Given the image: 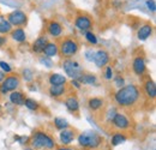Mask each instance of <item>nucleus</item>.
Returning <instances> with one entry per match:
<instances>
[{
  "label": "nucleus",
  "instance_id": "nucleus-1",
  "mask_svg": "<svg viewBox=\"0 0 156 150\" xmlns=\"http://www.w3.org/2000/svg\"><path fill=\"white\" fill-rule=\"evenodd\" d=\"M140 97V90L136 84H129L120 88L114 94V100L121 107L135 106Z\"/></svg>",
  "mask_w": 156,
  "mask_h": 150
},
{
  "label": "nucleus",
  "instance_id": "nucleus-2",
  "mask_svg": "<svg viewBox=\"0 0 156 150\" xmlns=\"http://www.w3.org/2000/svg\"><path fill=\"white\" fill-rule=\"evenodd\" d=\"M30 145L35 150H53L57 147L54 138L44 131H35L30 137Z\"/></svg>",
  "mask_w": 156,
  "mask_h": 150
},
{
  "label": "nucleus",
  "instance_id": "nucleus-3",
  "mask_svg": "<svg viewBox=\"0 0 156 150\" xmlns=\"http://www.w3.org/2000/svg\"><path fill=\"white\" fill-rule=\"evenodd\" d=\"M103 138L96 131H84L77 136L78 145L83 149L94 150L101 147Z\"/></svg>",
  "mask_w": 156,
  "mask_h": 150
},
{
  "label": "nucleus",
  "instance_id": "nucleus-4",
  "mask_svg": "<svg viewBox=\"0 0 156 150\" xmlns=\"http://www.w3.org/2000/svg\"><path fill=\"white\" fill-rule=\"evenodd\" d=\"M59 47V53L66 59H71L76 55L79 51L78 42L72 38H66L61 40Z\"/></svg>",
  "mask_w": 156,
  "mask_h": 150
},
{
  "label": "nucleus",
  "instance_id": "nucleus-5",
  "mask_svg": "<svg viewBox=\"0 0 156 150\" xmlns=\"http://www.w3.org/2000/svg\"><path fill=\"white\" fill-rule=\"evenodd\" d=\"M62 69L70 78L76 79V80H78L79 77L83 75V69L79 65V62L72 60V59H65L62 61Z\"/></svg>",
  "mask_w": 156,
  "mask_h": 150
},
{
  "label": "nucleus",
  "instance_id": "nucleus-6",
  "mask_svg": "<svg viewBox=\"0 0 156 150\" xmlns=\"http://www.w3.org/2000/svg\"><path fill=\"white\" fill-rule=\"evenodd\" d=\"M20 79L17 75L6 76L4 78V80L0 83V94L5 95L7 94V93L15 91V90H17V88L20 87Z\"/></svg>",
  "mask_w": 156,
  "mask_h": 150
},
{
  "label": "nucleus",
  "instance_id": "nucleus-7",
  "mask_svg": "<svg viewBox=\"0 0 156 150\" xmlns=\"http://www.w3.org/2000/svg\"><path fill=\"white\" fill-rule=\"evenodd\" d=\"M111 124L113 125L114 129H117V130H119V131L127 130V129L130 127V125H131L130 119H129L125 114H122V113H117L115 116L113 118V120H112Z\"/></svg>",
  "mask_w": 156,
  "mask_h": 150
},
{
  "label": "nucleus",
  "instance_id": "nucleus-8",
  "mask_svg": "<svg viewBox=\"0 0 156 150\" xmlns=\"http://www.w3.org/2000/svg\"><path fill=\"white\" fill-rule=\"evenodd\" d=\"M27 15L23 11H13L7 16V20L12 27H22L27 23Z\"/></svg>",
  "mask_w": 156,
  "mask_h": 150
},
{
  "label": "nucleus",
  "instance_id": "nucleus-9",
  "mask_svg": "<svg viewBox=\"0 0 156 150\" xmlns=\"http://www.w3.org/2000/svg\"><path fill=\"white\" fill-rule=\"evenodd\" d=\"M76 139V131L71 127L65 129L59 133V141L61 145H71Z\"/></svg>",
  "mask_w": 156,
  "mask_h": 150
},
{
  "label": "nucleus",
  "instance_id": "nucleus-10",
  "mask_svg": "<svg viewBox=\"0 0 156 150\" xmlns=\"http://www.w3.org/2000/svg\"><path fill=\"white\" fill-rule=\"evenodd\" d=\"M132 70L135 72L136 76H142L147 71V65H145V60L142 58V56H136L132 61Z\"/></svg>",
  "mask_w": 156,
  "mask_h": 150
},
{
  "label": "nucleus",
  "instance_id": "nucleus-11",
  "mask_svg": "<svg viewBox=\"0 0 156 150\" xmlns=\"http://www.w3.org/2000/svg\"><path fill=\"white\" fill-rule=\"evenodd\" d=\"M75 25L82 31H89V29L93 27V22L88 16H78L75 20Z\"/></svg>",
  "mask_w": 156,
  "mask_h": 150
},
{
  "label": "nucleus",
  "instance_id": "nucleus-12",
  "mask_svg": "<svg viewBox=\"0 0 156 150\" xmlns=\"http://www.w3.org/2000/svg\"><path fill=\"white\" fill-rule=\"evenodd\" d=\"M109 61V55L106 51L100 49L98 52H95V56H94V62L98 67H103L108 64Z\"/></svg>",
  "mask_w": 156,
  "mask_h": 150
},
{
  "label": "nucleus",
  "instance_id": "nucleus-13",
  "mask_svg": "<svg viewBox=\"0 0 156 150\" xmlns=\"http://www.w3.org/2000/svg\"><path fill=\"white\" fill-rule=\"evenodd\" d=\"M47 31L52 38H59L62 34V27L60 23L55 22V20H52L47 25Z\"/></svg>",
  "mask_w": 156,
  "mask_h": 150
},
{
  "label": "nucleus",
  "instance_id": "nucleus-14",
  "mask_svg": "<svg viewBox=\"0 0 156 150\" xmlns=\"http://www.w3.org/2000/svg\"><path fill=\"white\" fill-rule=\"evenodd\" d=\"M153 34V27L150 24H144L142 25L138 31H137V38L140 41H145L147 38H149Z\"/></svg>",
  "mask_w": 156,
  "mask_h": 150
},
{
  "label": "nucleus",
  "instance_id": "nucleus-15",
  "mask_svg": "<svg viewBox=\"0 0 156 150\" xmlns=\"http://www.w3.org/2000/svg\"><path fill=\"white\" fill-rule=\"evenodd\" d=\"M10 98V102L15 106H23L24 105V101H25V96L22 91H18V90H15V91H11V94L9 96Z\"/></svg>",
  "mask_w": 156,
  "mask_h": 150
},
{
  "label": "nucleus",
  "instance_id": "nucleus-16",
  "mask_svg": "<svg viewBox=\"0 0 156 150\" xmlns=\"http://www.w3.org/2000/svg\"><path fill=\"white\" fill-rule=\"evenodd\" d=\"M43 55L47 56V58H53V56H57L59 54V47L55 42H48L43 49Z\"/></svg>",
  "mask_w": 156,
  "mask_h": 150
},
{
  "label": "nucleus",
  "instance_id": "nucleus-17",
  "mask_svg": "<svg viewBox=\"0 0 156 150\" xmlns=\"http://www.w3.org/2000/svg\"><path fill=\"white\" fill-rule=\"evenodd\" d=\"M65 106H66V108L69 109V112H71V113H76L79 111V101H78L77 97L73 96V95L69 96V97L65 100Z\"/></svg>",
  "mask_w": 156,
  "mask_h": 150
},
{
  "label": "nucleus",
  "instance_id": "nucleus-18",
  "mask_svg": "<svg viewBox=\"0 0 156 150\" xmlns=\"http://www.w3.org/2000/svg\"><path fill=\"white\" fill-rule=\"evenodd\" d=\"M47 43H48V40H47L46 36H40V38H36L35 42L33 43V51H34L36 54L42 53Z\"/></svg>",
  "mask_w": 156,
  "mask_h": 150
},
{
  "label": "nucleus",
  "instance_id": "nucleus-19",
  "mask_svg": "<svg viewBox=\"0 0 156 150\" xmlns=\"http://www.w3.org/2000/svg\"><path fill=\"white\" fill-rule=\"evenodd\" d=\"M48 93L52 97L59 98L66 94V85H51L48 89Z\"/></svg>",
  "mask_w": 156,
  "mask_h": 150
},
{
  "label": "nucleus",
  "instance_id": "nucleus-20",
  "mask_svg": "<svg viewBox=\"0 0 156 150\" xmlns=\"http://www.w3.org/2000/svg\"><path fill=\"white\" fill-rule=\"evenodd\" d=\"M48 82L51 85H66L67 79L66 77L60 73H52L48 78Z\"/></svg>",
  "mask_w": 156,
  "mask_h": 150
},
{
  "label": "nucleus",
  "instance_id": "nucleus-21",
  "mask_svg": "<svg viewBox=\"0 0 156 150\" xmlns=\"http://www.w3.org/2000/svg\"><path fill=\"white\" fill-rule=\"evenodd\" d=\"M144 93L147 94V96L151 100H154L156 96V85L155 82L151 79H148L144 84Z\"/></svg>",
  "mask_w": 156,
  "mask_h": 150
},
{
  "label": "nucleus",
  "instance_id": "nucleus-22",
  "mask_svg": "<svg viewBox=\"0 0 156 150\" xmlns=\"http://www.w3.org/2000/svg\"><path fill=\"white\" fill-rule=\"evenodd\" d=\"M103 105H105V101H103V98H101V97H91V98H89V101H88V106H89V108H90L93 112L100 111V109L103 107Z\"/></svg>",
  "mask_w": 156,
  "mask_h": 150
},
{
  "label": "nucleus",
  "instance_id": "nucleus-23",
  "mask_svg": "<svg viewBox=\"0 0 156 150\" xmlns=\"http://www.w3.org/2000/svg\"><path fill=\"white\" fill-rule=\"evenodd\" d=\"M126 141H127V136L125 133H122V132H115L112 136V138H111V144L113 147H118V145L124 144Z\"/></svg>",
  "mask_w": 156,
  "mask_h": 150
},
{
  "label": "nucleus",
  "instance_id": "nucleus-24",
  "mask_svg": "<svg viewBox=\"0 0 156 150\" xmlns=\"http://www.w3.org/2000/svg\"><path fill=\"white\" fill-rule=\"evenodd\" d=\"M11 38H13L16 42H24L27 40L25 31L22 28H16L15 30L11 31Z\"/></svg>",
  "mask_w": 156,
  "mask_h": 150
},
{
  "label": "nucleus",
  "instance_id": "nucleus-25",
  "mask_svg": "<svg viewBox=\"0 0 156 150\" xmlns=\"http://www.w3.org/2000/svg\"><path fill=\"white\" fill-rule=\"evenodd\" d=\"M53 124H54L55 129H57V130H59V131H62V130H65V129H69V127H70L69 121H67L65 118H60V116L54 118Z\"/></svg>",
  "mask_w": 156,
  "mask_h": 150
},
{
  "label": "nucleus",
  "instance_id": "nucleus-26",
  "mask_svg": "<svg viewBox=\"0 0 156 150\" xmlns=\"http://www.w3.org/2000/svg\"><path fill=\"white\" fill-rule=\"evenodd\" d=\"M78 82L80 84H96L98 83V78H96V76L90 75V73H83L79 77Z\"/></svg>",
  "mask_w": 156,
  "mask_h": 150
},
{
  "label": "nucleus",
  "instance_id": "nucleus-27",
  "mask_svg": "<svg viewBox=\"0 0 156 150\" xmlns=\"http://www.w3.org/2000/svg\"><path fill=\"white\" fill-rule=\"evenodd\" d=\"M12 31V25L4 17H0V34H9Z\"/></svg>",
  "mask_w": 156,
  "mask_h": 150
},
{
  "label": "nucleus",
  "instance_id": "nucleus-28",
  "mask_svg": "<svg viewBox=\"0 0 156 150\" xmlns=\"http://www.w3.org/2000/svg\"><path fill=\"white\" fill-rule=\"evenodd\" d=\"M24 106L28 108V109H30V111H37L40 107L39 102L36 101V100H34V98H25V101H24Z\"/></svg>",
  "mask_w": 156,
  "mask_h": 150
},
{
  "label": "nucleus",
  "instance_id": "nucleus-29",
  "mask_svg": "<svg viewBox=\"0 0 156 150\" xmlns=\"http://www.w3.org/2000/svg\"><path fill=\"white\" fill-rule=\"evenodd\" d=\"M85 38H87V41H88L90 45H93V46L98 45V38H96V35H95L93 31H87V33H85Z\"/></svg>",
  "mask_w": 156,
  "mask_h": 150
},
{
  "label": "nucleus",
  "instance_id": "nucleus-30",
  "mask_svg": "<svg viewBox=\"0 0 156 150\" xmlns=\"http://www.w3.org/2000/svg\"><path fill=\"white\" fill-rule=\"evenodd\" d=\"M13 138H15V141L17 143H20L22 145H27V144L30 143V137H28V136H18V134H16Z\"/></svg>",
  "mask_w": 156,
  "mask_h": 150
},
{
  "label": "nucleus",
  "instance_id": "nucleus-31",
  "mask_svg": "<svg viewBox=\"0 0 156 150\" xmlns=\"http://www.w3.org/2000/svg\"><path fill=\"white\" fill-rule=\"evenodd\" d=\"M22 75H23V78L25 79V82H31L33 78H34V75H33L31 70H29V69H24L22 71Z\"/></svg>",
  "mask_w": 156,
  "mask_h": 150
},
{
  "label": "nucleus",
  "instance_id": "nucleus-32",
  "mask_svg": "<svg viewBox=\"0 0 156 150\" xmlns=\"http://www.w3.org/2000/svg\"><path fill=\"white\" fill-rule=\"evenodd\" d=\"M115 114H117V109L114 108V107H112V108H109L107 112H106V118H107V123H112V120H113V118L115 116Z\"/></svg>",
  "mask_w": 156,
  "mask_h": 150
},
{
  "label": "nucleus",
  "instance_id": "nucleus-33",
  "mask_svg": "<svg viewBox=\"0 0 156 150\" xmlns=\"http://www.w3.org/2000/svg\"><path fill=\"white\" fill-rule=\"evenodd\" d=\"M40 62H41L43 66H46V67H52V66H53L52 59H51V58H47V56H44V55L40 58Z\"/></svg>",
  "mask_w": 156,
  "mask_h": 150
},
{
  "label": "nucleus",
  "instance_id": "nucleus-34",
  "mask_svg": "<svg viewBox=\"0 0 156 150\" xmlns=\"http://www.w3.org/2000/svg\"><path fill=\"white\" fill-rule=\"evenodd\" d=\"M0 69H1V71L6 75V73H10L11 71H12V69H11V66L6 62V61H0Z\"/></svg>",
  "mask_w": 156,
  "mask_h": 150
},
{
  "label": "nucleus",
  "instance_id": "nucleus-35",
  "mask_svg": "<svg viewBox=\"0 0 156 150\" xmlns=\"http://www.w3.org/2000/svg\"><path fill=\"white\" fill-rule=\"evenodd\" d=\"M85 59L88 60V61H94V56H95V52L93 51V49H87L85 51Z\"/></svg>",
  "mask_w": 156,
  "mask_h": 150
},
{
  "label": "nucleus",
  "instance_id": "nucleus-36",
  "mask_svg": "<svg viewBox=\"0 0 156 150\" xmlns=\"http://www.w3.org/2000/svg\"><path fill=\"white\" fill-rule=\"evenodd\" d=\"M114 83H115V85H117L118 88L120 89V88H122V87H124V84H125V79H124L122 77L118 76V77L114 78Z\"/></svg>",
  "mask_w": 156,
  "mask_h": 150
},
{
  "label": "nucleus",
  "instance_id": "nucleus-37",
  "mask_svg": "<svg viewBox=\"0 0 156 150\" xmlns=\"http://www.w3.org/2000/svg\"><path fill=\"white\" fill-rule=\"evenodd\" d=\"M105 78L106 79H112L113 78V69L111 67V66H107L106 67V73H105Z\"/></svg>",
  "mask_w": 156,
  "mask_h": 150
},
{
  "label": "nucleus",
  "instance_id": "nucleus-38",
  "mask_svg": "<svg viewBox=\"0 0 156 150\" xmlns=\"http://www.w3.org/2000/svg\"><path fill=\"white\" fill-rule=\"evenodd\" d=\"M147 6H148V9H149L151 12H155L156 11L155 0H148V1H147Z\"/></svg>",
  "mask_w": 156,
  "mask_h": 150
},
{
  "label": "nucleus",
  "instance_id": "nucleus-39",
  "mask_svg": "<svg viewBox=\"0 0 156 150\" xmlns=\"http://www.w3.org/2000/svg\"><path fill=\"white\" fill-rule=\"evenodd\" d=\"M55 150H76L75 148L70 147V145H61V147H58Z\"/></svg>",
  "mask_w": 156,
  "mask_h": 150
},
{
  "label": "nucleus",
  "instance_id": "nucleus-40",
  "mask_svg": "<svg viewBox=\"0 0 156 150\" xmlns=\"http://www.w3.org/2000/svg\"><path fill=\"white\" fill-rule=\"evenodd\" d=\"M71 84H72L73 87H76L77 89H79V88H80V83H79L78 80H76V79H72V80H71Z\"/></svg>",
  "mask_w": 156,
  "mask_h": 150
},
{
  "label": "nucleus",
  "instance_id": "nucleus-41",
  "mask_svg": "<svg viewBox=\"0 0 156 150\" xmlns=\"http://www.w3.org/2000/svg\"><path fill=\"white\" fill-rule=\"evenodd\" d=\"M5 43H6V38H4V36L0 35V47H2Z\"/></svg>",
  "mask_w": 156,
  "mask_h": 150
},
{
  "label": "nucleus",
  "instance_id": "nucleus-42",
  "mask_svg": "<svg viewBox=\"0 0 156 150\" xmlns=\"http://www.w3.org/2000/svg\"><path fill=\"white\" fill-rule=\"evenodd\" d=\"M5 77H6V75H5V73H4V72L0 70V83L4 80V78H5Z\"/></svg>",
  "mask_w": 156,
  "mask_h": 150
},
{
  "label": "nucleus",
  "instance_id": "nucleus-43",
  "mask_svg": "<svg viewBox=\"0 0 156 150\" xmlns=\"http://www.w3.org/2000/svg\"><path fill=\"white\" fill-rule=\"evenodd\" d=\"M23 150H35L31 145H27V147H24V149Z\"/></svg>",
  "mask_w": 156,
  "mask_h": 150
},
{
  "label": "nucleus",
  "instance_id": "nucleus-44",
  "mask_svg": "<svg viewBox=\"0 0 156 150\" xmlns=\"http://www.w3.org/2000/svg\"><path fill=\"white\" fill-rule=\"evenodd\" d=\"M0 111H1V106H0Z\"/></svg>",
  "mask_w": 156,
  "mask_h": 150
}]
</instances>
